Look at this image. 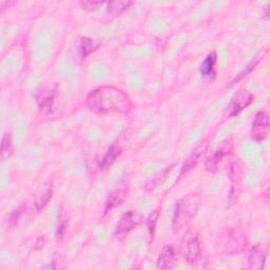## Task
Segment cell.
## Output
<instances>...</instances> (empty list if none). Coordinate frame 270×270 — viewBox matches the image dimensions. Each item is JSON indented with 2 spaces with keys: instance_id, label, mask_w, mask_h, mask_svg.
I'll return each instance as SVG.
<instances>
[{
  "instance_id": "cell-1",
  "label": "cell",
  "mask_w": 270,
  "mask_h": 270,
  "mask_svg": "<svg viewBox=\"0 0 270 270\" xmlns=\"http://www.w3.org/2000/svg\"><path fill=\"white\" fill-rule=\"evenodd\" d=\"M87 107L96 114H125L132 108V100L121 89L103 86L90 92L86 100Z\"/></svg>"
},
{
  "instance_id": "cell-2",
  "label": "cell",
  "mask_w": 270,
  "mask_h": 270,
  "mask_svg": "<svg viewBox=\"0 0 270 270\" xmlns=\"http://www.w3.org/2000/svg\"><path fill=\"white\" fill-rule=\"evenodd\" d=\"M269 134V116L265 111H260L252 122L250 131L251 140L255 143H262L265 141Z\"/></svg>"
},
{
  "instance_id": "cell-3",
  "label": "cell",
  "mask_w": 270,
  "mask_h": 270,
  "mask_svg": "<svg viewBox=\"0 0 270 270\" xmlns=\"http://www.w3.org/2000/svg\"><path fill=\"white\" fill-rule=\"evenodd\" d=\"M254 96L247 90L238 91L235 95L232 97L231 102L228 106V115L234 117L240 114V113L246 109L247 107L253 102Z\"/></svg>"
},
{
  "instance_id": "cell-4",
  "label": "cell",
  "mask_w": 270,
  "mask_h": 270,
  "mask_svg": "<svg viewBox=\"0 0 270 270\" xmlns=\"http://www.w3.org/2000/svg\"><path fill=\"white\" fill-rule=\"evenodd\" d=\"M140 222H141V217L136 212L132 210L126 212L117 223L116 229H115V235L125 236L126 234H128L129 232Z\"/></svg>"
},
{
  "instance_id": "cell-5",
  "label": "cell",
  "mask_w": 270,
  "mask_h": 270,
  "mask_svg": "<svg viewBox=\"0 0 270 270\" xmlns=\"http://www.w3.org/2000/svg\"><path fill=\"white\" fill-rule=\"evenodd\" d=\"M200 255V243L197 235H190L187 237L184 245V256L189 263L197 262Z\"/></svg>"
},
{
  "instance_id": "cell-6",
  "label": "cell",
  "mask_w": 270,
  "mask_h": 270,
  "mask_svg": "<svg viewBox=\"0 0 270 270\" xmlns=\"http://www.w3.org/2000/svg\"><path fill=\"white\" fill-rule=\"evenodd\" d=\"M55 90L52 88H45L42 89L38 95H37V105H38V108L42 113H51L54 99H55Z\"/></svg>"
},
{
  "instance_id": "cell-7",
  "label": "cell",
  "mask_w": 270,
  "mask_h": 270,
  "mask_svg": "<svg viewBox=\"0 0 270 270\" xmlns=\"http://www.w3.org/2000/svg\"><path fill=\"white\" fill-rule=\"evenodd\" d=\"M175 260V251L172 245H167L162 250L158 257L156 261V266L159 269H169L173 267Z\"/></svg>"
},
{
  "instance_id": "cell-8",
  "label": "cell",
  "mask_w": 270,
  "mask_h": 270,
  "mask_svg": "<svg viewBox=\"0 0 270 270\" xmlns=\"http://www.w3.org/2000/svg\"><path fill=\"white\" fill-rule=\"evenodd\" d=\"M265 259L266 255L264 253V251L259 246H255L250 251L248 260L249 268L254 270L262 269L264 267V264H265Z\"/></svg>"
},
{
  "instance_id": "cell-9",
  "label": "cell",
  "mask_w": 270,
  "mask_h": 270,
  "mask_svg": "<svg viewBox=\"0 0 270 270\" xmlns=\"http://www.w3.org/2000/svg\"><path fill=\"white\" fill-rule=\"evenodd\" d=\"M126 197H127V190L126 189H117L113 191L106 202L105 212H109L113 208H115L116 206L121 205L125 200Z\"/></svg>"
},
{
  "instance_id": "cell-10",
  "label": "cell",
  "mask_w": 270,
  "mask_h": 270,
  "mask_svg": "<svg viewBox=\"0 0 270 270\" xmlns=\"http://www.w3.org/2000/svg\"><path fill=\"white\" fill-rule=\"evenodd\" d=\"M216 53L212 52L210 53L202 64V69H200V73L204 77H211V75L215 72V67L216 64Z\"/></svg>"
},
{
  "instance_id": "cell-11",
  "label": "cell",
  "mask_w": 270,
  "mask_h": 270,
  "mask_svg": "<svg viewBox=\"0 0 270 270\" xmlns=\"http://www.w3.org/2000/svg\"><path fill=\"white\" fill-rule=\"evenodd\" d=\"M132 2L130 1H111L107 2V14L108 16H111L112 18L116 17L122 13L123 11L128 9Z\"/></svg>"
},
{
  "instance_id": "cell-12",
  "label": "cell",
  "mask_w": 270,
  "mask_h": 270,
  "mask_svg": "<svg viewBox=\"0 0 270 270\" xmlns=\"http://www.w3.org/2000/svg\"><path fill=\"white\" fill-rule=\"evenodd\" d=\"M51 197H52V189H51V187L46 186L42 189L41 193L37 194L36 199H35V202H34L36 210L37 211L41 210L43 207H45L48 204V202L50 200V198H51Z\"/></svg>"
},
{
  "instance_id": "cell-13",
  "label": "cell",
  "mask_w": 270,
  "mask_h": 270,
  "mask_svg": "<svg viewBox=\"0 0 270 270\" xmlns=\"http://www.w3.org/2000/svg\"><path fill=\"white\" fill-rule=\"evenodd\" d=\"M119 153H121V150H119V148L115 145L112 146L108 150V152L105 154L104 159L102 161V164H100V168L106 169V168L110 167L113 164V162H115V160L117 159V156L119 155Z\"/></svg>"
},
{
  "instance_id": "cell-14",
  "label": "cell",
  "mask_w": 270,
  "mask_h": 270,
  "mask_svg": "<svg viewBox=\"0 0 270 270\" xmlns=\"http://www.w3.org/2000/svg\"><path fill=\"white\" fill-rule=\"evenodd\" d=\"M97 49V45L93 39L84 37L80 41V51L83 53V57H87L88 55L91 54L93 51Z\"/></svg>"
},
{
  "instance_id": "cell-15",
  "label": "cell",
  "mask_w": 270,
  "mask_h": 270,
  "mask_svg": "<svg viewBox=\"0 0 270 270\" xmlns=\"http://www.w3.org/2000/svg\"><path fill=\"white\" fill-rule=\"evenodd\" d=\"M13 152V144L10 134H4L2 137L1 144V156L2 159H7Z\"/></svg>"
},
{
  "instance_id": "cell-16",
  "label": "cell",
  "mask_w": 270,
  "mask_h": 270,
  "mask_svg": "<svg viewBox=\"0 0 270 270\" xmlns=\"http://www.w3.org/2000/svg\"><path fill=\"white\" fill-rule=\"evenodd\" d=\"M224 155V150L219 149L217 151L210 156V159L206 162V167L208 170H216V168L217 167L218 162H221Z\"/></svg>"
},
{
  "instance_id": "cell-17",
  "label": "cell",
  "mask_w": 270,
  "mask_h": 270,
  "mask_svg": "<svg viewBox=\"0 0 270 270\" xmlns=\"http://www.w3.org/2000/svg\"><path fill=\"white\" fill-rule=\"evenodd\" d=\"M104 4H105V2H102V1H86V2L80 3L83 9L87 10V11H96L102 7H104Z\"/></svg>"
},
{
  "instance_id": "cell-18",
  "label": "cell",
  "mask_w": 270,
  "mask_h": 270,
  "mask_svg": "<svg viewBox=\"0 0 270 270\" xmlns=\"http://www.w3.org/2000/svg\"><path fill=\"white\" fill-rule=\"evenodd\" d=\"M159 216H160V211L156 209L151 213V215H150V216L148 218V227H149L150 234H153L155 225H156V223H158Z\"/></svg>"
}]
</instances>
